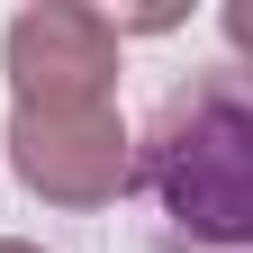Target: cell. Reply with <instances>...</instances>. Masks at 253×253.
Wrapping results in <instances>:
<instances>
[{
  "mask_svg": "<svg viewBox=\"0 0 253 253\" xmlns=\"http://www.w3.org/2000/svg\"><path fill=\"white\" fill-rule=\"evenodd\" d=\"M9 73H18V109L109 100L118 27L90 18V9H27V18H9Z\"/></svg>",
  "mask_w": 253,
  "mask_h": 253,
  "instance_id": "7a4b0ae2",
  "label": "cell"
},
{
  "mask_svg": "<svg viewBox=\"0 0 253 253\" xmlns=\"http://www.w3.org/2000/svg\"><path fill=\"white\" fill-rule=\"evenodd\" d=\"M18 172L27 190H45V199H109V190L126 181V136L109 100H82V109H18Z\"/></svg>",
  "mask_w": 253,
  "mask_h": 253,
  "instance_id": "3957f363",
  "label": "cell"
},
{
  "mask_svg": "<svg viewBox=\"0 0 253 253\" xmlns=\"http://www.w3.org/2000/svg\"><path fill=\"white\" fill-rule=\"evenodd\" d=\"M0 253H27V244H0Z\"/></svg>",
  "mask_w": 253,
  "mask_h": 253,
  "instance_id": "5b68a950",
  "label": "cell"
},
{
  "mask_svg": "<svg viewBox=\"0 0 253 253\" xmlns=\"http://www.w3.org/2000/svg\"><path fill=\"white\" fill-rule=\"evenodd\" d=\"M145 172L190 235H253V100L235 82L181 90L154 126Z\"/></svg>",
  "mask_w": 253,
  "mask_h": 253,
  "instance_id": "6da1fadb",
  "label": "cell"
},
{
  "mask_svg": "<svg viewBox=\"0 0 253 253\" xmlns=\"http://www.w3.org/2000/svg\"><path fill=\"white\" fill-rule=\"evenodd\" d=\"M226 37H235V45L253 54V0H235V9H226Z\"/></svg>",
  "mask_w": 253,
  "mask_h": 253,
  "instance_id": "277c9868",
  "label": "cell"
}]
</instances>
